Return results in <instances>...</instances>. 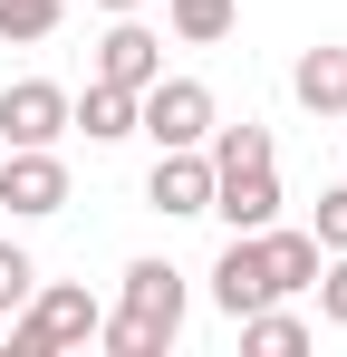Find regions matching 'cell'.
<instances>
[{
	"mask_svg": "<svg viewBox=\"0 0 347 357\" xmlns=\"http://www.w3.org/2000/svg\"><path fill=\"white\" fill-rule=\"evenodd\" d=\"M231 328H241L251 357H299V348H309V319H289V309H270V299H261L251 319H231Z\"/></svg>",
	"mask_w": 347,
	"mask_h": 357,
	"instance_id": "13",
	"label": "cell"
},
{
	"mask_svg": "<svg viewBox=\"0 0 347 357\" xmlns=\"http://www.w3.org/2000/svg\"><path fill=\"white\" fill-rule=\"evenodd\" d=\"M145 203H155L164 222L213 213V155H203V145H164V155H155V174H145Z\"/></svg>",
	"mask_w": 347,
	"mask_h": 357,
	"instance_id": "5",
	"label": "cell"
},
{
	"mask_svg": "<svg viewBox=\"0 0 347 357\" xmlns=\"http://www.w3.org/2000/svg\"><path fill=\"white\" fill-rule=\"evenodd\" d=\"M97 299H87V280H39V290L10 309V357H58V348H87L97 338Z\"/></svg>",
	"mask_w": 347,
	"mask_h": 357,
	"instance_id": "2",
	"label": "cell"
},
{
	"mask_svg": "<svg viewBox=\"0 0 347 357\" xmlns=\"http://www.w3.org/2000/svg\"><path fill=\"white\" fill-rule=\"evenodd\" d=\"M29 290H39V261H29L20 241H0V319H10V309H20Z\"/></svg>",
	"mask_w": 347,
	"mask_h": 357,
	"instance_id": "16",
	"label": "cell"
},
{
	"mask_svg": "<svg viewBox=\"0 0 347 357\" xmlns=\"http://www.w3.org/2000/svg\"><path fill=\"white\" fill-rule=\"evenodd\" d=\"M309 232H318V251H347V183H328V193H318Z\"/></svg>",
	"mask_w": 347,
	"mask_h": 357,
	"instance_id": "18",
	"label": "cell"
},
{
	"mask_svg": "<svg viewBox=\"0 0 347 357\" xmlns=\"http://www.w3.org/2000/svg\"><path fill=\"white\" fill-rule=\"evenodd\" d=\"M213 87H203V77H155V87H145V97H135V135H155V155H164V145H203V135H213Z\"/></svg>",
	"mask_w": 347,
	"mask_h": 357,
	"instance_id": "3",
	"label": "cell"
},
{
	"mask_svg": "<svg viewBox=\"0 0 347 357\" xmlns=\"http://www.w3.org/2000/svg\"><path fill=\"white\" fill-rule=\"evenodd\" d=\"M58 20H68V0H0V39L10 49H39Z\"/></svg>",
	"mask_w": 347,
	"mask_h": 357,
	"instance_id": "15",
	"label": "cell"
},
{
	"mask_svg": "<svg viewBox=\"0 0 347 357\" xmlns=\"http://www.w3.org/2000/svg\"><path fill=\"white\" fill-rule=\"evenodd\" d=\"M58 135H68V87H49V77L0 87V145H58Z\"/></svg>",
	"mask_w": 347,
	"mask_h": 357,
	"instance_id": "8",
	"label": "cell"
},
{
	"mask_svg": "<svg viewBox=\"0 0 347 357\" xmlns=\"http://www.w3.org/2000/svg\"><path fill=\"white\" fill-rule=\"evenodd\" d=\"M270 299V261H261V232H231L222 241V261H213V309L222 319H251Z\"/></svg>",
	"mask_w": 347,
	"mask_h": 357,
	"instance_id": "9",
	"label": "cell"
},
{
	"mask_svg": "<svg viewBox=\"0 0 347 357\" xmlns=\"http://www.w3.org/2000/svg\"><path fill=\"white\" fill-rule=\"evenodd\" d=\"M97 10H145V0H97Z\"/></svg>",
	"mask_w": 347,
	"mask_h": 357,
	"instance_id": "19",
	"label": "cell"
},
{
	"mask_svg": "<svg viewBox=\"0 0 347 357\" xmlns=\"http://www.w3.org/2000/svg\"><path fill=\"white\" fill-rule=\"evenodd\" d=\"M213 213H222L231 232H270L280 222V155L270 165H222L213 174Z\"/></svg>",
	"mask_w": 347,
	"mask_h": 357,
	"instance_id": "6",
	"label": "cell"
},
{
	"mask_svg": "<svg viewBox=\"0 0 347 357\" xmlns=\"http://www.w3.org/2000/svg\"><path fill=\"white\" fill-rule=\"evenodd\" d=\"M261 261H270V299H299L309 280H318V261H328V251H318V232L270 222V232H261Z\"/></svg>",
	"mask_w": 347,
	"mask_h": 357,
	"instance_id": "10",
	"label": "cell"
},
{
	"mask_svg": "<svg viewBox=\"0 0 347 357\" xmlns=\"http://www.w3.org/2000/svg\"><path fill=\"white\" fill-rule=\"evenodd\" d=\"M174 39L183 49H213V39H231V20H241V0H164Z\"/></svg>",
	"mask_w": 347,
	"mask_h": 357,
	"instance_id": "14",
	"label": "cell"
},
{
	"mask_svg": "<svg viewBox=\"0 0 347 357\" xmlns=\"http://www.w3.org/2000/svg\"><path fill=\"white\" fill-rule=\"evenodd\" d=\"M0 203H10L20 222L68 213V165H58V145H0Z\"/></svg>",
	"mask_w": 347,
	"mask_h": 357,
	"instance_id": "4",
	"label": "cell"
},
{
	"mask_svg": "<svg viewBox=\"0 0 347 357\" xmlns=\"http://www.w3.org/2000/svg\"><path fill=\"white\" fill-rule=\"evenodd\" d=\"M174 338H183V271L145 251V261H125V309L97 319V348L107 357H164Z\"/></svg>",
	"mask_w": 347,
	"mask_h": 357,
	"instance_id": "1",
	"label": "cell"
},
{
	"mask_svg": "<svg viewBox=\"0 0 347 357\" xmlns=\"http://www.w3.org/2000/svg\"><path fill=\"white\" fill-rule=\"evenodd\" d=\"M309 290H318V319H328V328H347V251H328V261H318V280H309Z\"/></svg>",
	"mask_w": 347,
	"mask_h": 357,
	"instance_id": "17",
	"label": "cell"
},
{
	"mask_svg": "<svg viewBox=\"0 0 347 357\" xmlns=\"http://www.w3.org/2000/svg\"><path fill=\"white\" fill-rule=\"evenodd\" d=\"M97 77H107V87H135V97H145V87L164 77V39H155V29H145L135 10H116V29L97 39Z\"/></svg>",
	"mask_w": 347,
	"mask_h": 357,
	"instance_id": "7",
	"label": "cell"
},
{
	"mask_svg": "<svg viewBox=\"0 0 347 357\" xmlns=\"http://www.w3.org/2000/svg\"><path fill=\"white\" fill-rule=\"evenodd\" d=\"M68 126H87V145H125L135 135V87L87 77V97H68Z\"/></svg>",
	"mask_w": 347,
	"mask_h": 357,
	"instance_id": "12",
	"label": "cell"
},
{
	"mask_svg": "<svg viewBox=\"0 0 347 357\" xmlns=\"http://www.w3.org/2000/svg\"><path fill=\"white\" fill-rule=\"evenodd\" d=\"M289 97H299L309 116H347V49H299Z\"/></svg>",
	"mask_w": 347,
	"mask_h": 357,
	"instance_id": "11",
	"label": "cell"
}]
</instances>
